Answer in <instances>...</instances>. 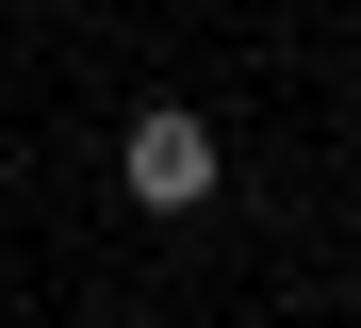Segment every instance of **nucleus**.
<instances>
[{"label":"nucleus","instance_id":"nucleus-1","mask_svg":"<svg viewBox=\"0 0 361 328\" xmlns=\"http://www.w3.org/2000/svg\"><path fill=\"white\" fill-rule=\"evenodd\" d=\"M132 197H148V214H197V197H214V131L197 115H132Z\"/></svg>","mask_w":361,"mask_h":328}]
</instances>
